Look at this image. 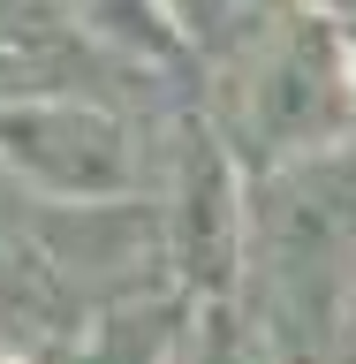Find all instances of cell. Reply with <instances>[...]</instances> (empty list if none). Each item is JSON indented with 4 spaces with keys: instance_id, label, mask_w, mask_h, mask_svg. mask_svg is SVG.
Returning a JSON list of instances; mask_svg holds the SVG:
<instances>
[{
    "instance_id": "obj_11",
    "label": "cell",
    "mask_w": 356,
    "mask_h": 364,
    "mask_svg": "<svg viewBox=\"0 0 356 364\" xmlns=\"http://www.w3.org/2000/svg\"><path fill=\"white\" fill-rule=\"evenodd\" d=\"M341 364H356V304H349V334H341Z\"/></svg>"
},
{
    "instance_id": "obj_10",
    "label": "cell",
    "mask_w": 356,
    "mask_h": 364,
    "mask_svg": "<svg viewBox=\"0 0 356 364\" xmlns=\"http://www.w3.org/2000/svg\"><path fill=\"white\" fill-rule=\"evenodd\" d=\"M258 8H296V16H356V0H258Z\"/></svg>"
},
{
    "instance_id": "obj_8",
    "label": "cell",
    "mask_w": 356,
    "mask_h": 364,
    "mask_svg": "<svg viewBox=\"0 0 356 364\" xmlns=\"http://www.w3.org/2000/svg\"><path fill=\"white\" fill-rule=\"evenodd\" d=\"M167 364H281V349L266 341V326L227 296V304H190Z\"/></svg>"
},
{
    "instance_id": "obj_6",
    "label": "cell",
    "mask_w": 356,
    "mask_h": 364,
    "mask_svg": "<svg viewBox=\"0 0 356 364\" xmlns=\"http://www.w3.org/2000/svg\"><path fill=\"white\" fill-rule=\"evenodd\" d=\"M61 8L99 53H114L129 68H152V76H175V84H182V68H198L159 0H61Z\"/></svg>"
},
{
    "instance_id": "obj_4",
    "label": "cell",
    "mask_w": 356,
    "mask_h": 364,
    "mask_svg": "<svg viewBox=\"0 0 356 364\" xmlns=\"http://www.w3.org/2000/svg\"><path fill=\"white\" fill-rule=\"evenodd\" d=\"M159 213L175 243V281L190 304H227L243 289V235H250V175L227 152V136L190 107L167 122V167H159Z\"/></svg>"
},
{
    "instance_id": "obj_7",
    "label": "cell",
    "mask_w": 356,
    "mask_h": 364,
    "mask_svg": "<svg viewBox=\"0 0 356 364\" xmlns=\"http://www.w3.org/2000/svg\"><path fill=\"white\" fill-rule=\"evenodd\" d=\"M190 296H159V304H129V311H99L84 334L68 341L61 364H167L182 334Z\"/></svg>"
},
{
    "instance_id": "obj_5",
    "label": "cell",
    "mask_w": 356,
    "mask_h": 364,
    "mask_svg": "<svg viewBox=\"0 0 356 364\" xmlns=\"http://www.w3.org/2000/svg\"><path fill=\"white\" fill-rule=\"evenodd\" d=\"M91 318L76 311V296L61 289L53 258L38 250L23 198L0 182V357H61Z\"/></svg>"
},
{
    "instance_id": "obj_2",
    "label": "cell",
    "mask_w": 356,
    "mask_h": 364,
    "mask_svg": "<svg viewBox=\"0 0 356 364\" xmlns=\"http://www.w3.org/2000/svg\"><path fill=\"white\" fill-rule=\"evenodd\" d=\"M198 107L243 159V175H273V167L356 144L349 23L266 8L227 53L198 68Z\"/></svg>"
},
{
    "instance_id": "obj_9",
    "label": "cell",
    "mask_w": 356,
    "mask_h": 364,
    "mask_svg": "<svg viewBox=\"0 0 356 364\" xmlns=\"http://www.w3.org/2000/svg\"><path fill=\"white\" fill-rule=\"evenodd\" d=\"M159 8H167V23L182 31V46H190V61H198V68L212 61V53H227L250 23L266 16L258 0H159Z\"/></svg>"
},
{
    "instance_id": "obj_3",
    "label": "cell",
    "mask_w": 356,
    "mask_h": 364,
    "mask_svg": "<svg viewBox=\"0 0 356 364\" xmlns=\"http://www.w3.org/2000/svg\"><path fill=\"white\" fill-rule=\"evenodd\" d=\"M167 122L114 99H8L0 107V182L38 205L159 198Z\"/></svg>"
},
{
    "instance_id": "obj_13",
    "label": "cell",
    "mask_w": 356,
    "mask_h": 364,
    "mask_svg": "<svg viewBox=\"0 0 356 364\" xmlns=\"http://www.w3.org/2000/svg\"><path fill=\"white\" fill-rule=\"evenodd\" d=\"M349 61H356V16H349Z\"/></svg>"
},
{
    "instance_id": "obj_12",
    "label": "cell",
    "mask_w": 356,
    "mask_h": 364,
    "mask_svg": "<svg viewBox=\"0 0 356 364\" xmlns=\"http://www.w3.org/2000/svg\"><path fill=\"white\" fill-rule=\"evenodd\" d=\"M61 357H68V349H61ZM61 357H0V364H61Z\"/></svg>"
},
{
    "instance_id": "obj_1",
    "label": "cell",
    "mask_w": 356,
    "mask_h": 364,
    "mask_svg": "<svg viewBox=\"0 0 356 364\" xmlns=\"http://www.w3.org/2000/svg\"><path fill=\"white\" fill-rule=\"evenodd\" d=\"M281 364H341L356 304V144L250 175V235L235 289Z\"/></svg>"
}]
</instances>
